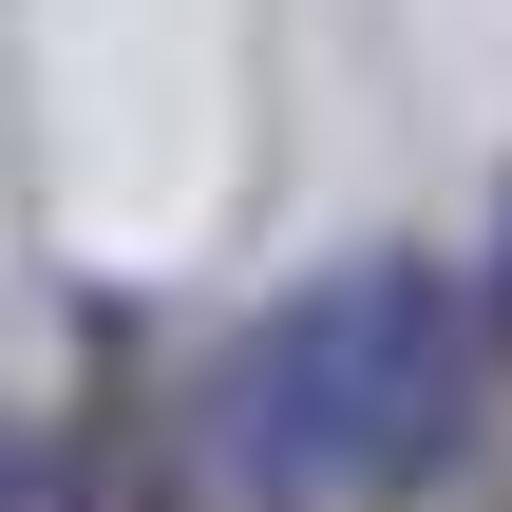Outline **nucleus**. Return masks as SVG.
<instances>
[{"mask_svg": "<svg viewBox=\"0 0 512 512\" xmlns=\"http://www.w3.org/2000/svg\"><path fill=\"white\" fill-rule=\"evenodd\" d=\"M475 418V304L437 266H342L323 304L247 323L190 399V456L228 512H304V494H399L437 475V437Z\"/></svg>", "mask_w": 512, "mask_h": 512, "instance_id": "f257e3e1", "label": "nucleus"}]
</instances>
